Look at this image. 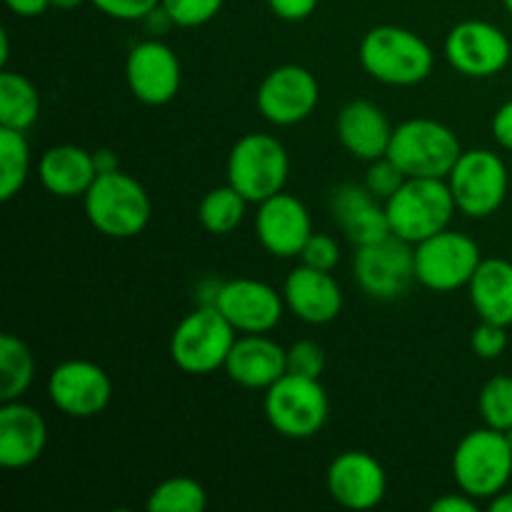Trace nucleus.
<instances>
[{
  "label": "nucleus",
  "mask_w": 512,
  "mask_h": 512,
  "mask_svg": "<svg viewBox=\"0 0 512 512\" xmlns=\"http://www.w3.org/2000/svg\"><path fill=\"white\" fill-rule=\"evenodd\" d=\"M360 65L373 80L395 88L418 85L433 73V48L418 33L400 25H378L360 40Z\"/></svg>",
  "instance_id": "nucleus-1"
},
{
  "label": "nucleus",
  "mask_w": 512,
  "mask_h": 512,
  "mask_svg": "<svg viewBox=\"0 0 512 512\" xmlns=\"http://www.w3.org/2000/svg\"><path fill=\"white\" fill-rule=\"evenodd\" d=\"M90 225L105 238L128 240L143 233L153 215L148 190L123 170L100 173L83 195Z\"/></svg>",
  "instance_id": "nucleus-2"
},
{
  "label": "nucleus",
  "mask_w": 512,
  "mask_h": 512,
  "mask_svg": "<svg viewBox=\"0 0 512 512\" xmlns=\"http://www.w3.org/2000/svg\"><path fill=\"white\" fill-rule=\"evenodd\" d=\"M455 210L445 178H408L385 200L390 233L413 245L448 228Z\"/></svg>",
  "instance_id": "nucleus-3"
},
{
  "label": "nucleus",
  "mask_w": 512,
  "mask_h": 512,
  "mask_svg": "<svg viewBox=\"0 0 512 512\" xmlns=\"http://www.w3.org/2000/svg\"><path fill=\"white\" fill-rule=\"evenodd\" d=\"M463 155V145L440 120L410 118L393 130L388 158L405 173V178H448Z\"/></svg>",
  "instance_id": "nucleus-4"
},
{
  "label": "nucleus",
  "mask_w": 512,
  "mask_h": 512,
  "mask_svg": "<svg viewBox=\"0 0 512 512\" xmlns=\"http://www.w3.org/2000/svg\"><path fill=\"white\" fill-rule=\"evenodd\" d=\"M238 330L225 320L213 303H205L185 315L170 335V358L183 373L210 375L225 368Z\"/></svg>",
  "instance_id": "nucleus-5"
},
{
  "label": "nucleus",
  "mask_w": 512,
  "mask_h": 512,
  "mask_svg": "<svg viewBox=\"0 0 512 512\" xmlns=\"http://www.w3.org/2000/svg\"><path fill=\"white\" fill-rule=\"evenodd\" d=\"M453 478L475 500H493L512 478V448L503 430L478 428L453 453Z\"/></svg>",
  "instance_id": "nucleus-6"
},
{
  "label": "nucleus",
  "mask_w": 512,
  "mask_h": 512,
  "mask_svg": "<svg viewBox=\"0 0 512 512\" xmlns=\"http://www.w3.org/2000/svg\"><path fill=\"white\" fill-rule=\"evenodd\" d=\"M290 175V158L278 138L265 133H248L230 148L228 183L248 203H263L283 193Z\"/></svg>",
  "instance_id": "nucleus-7"
},
{
  "label": "nucleus",
  "mask_w": 512,
  "mask_h": 512,
  "mask_svg": "<svg viewBox=\"0 0 512 512\" xmlns=\"http://www.w3.org/2000/svg\"><path fill=\"white\" fill-rule=\"evenodd\" d=\"M328 415L330 400L320 378L285 373L265 390V418L283 438H315L328 423Z\"/></svg>",
  "instance_id": "nucleus-8"
},
{
  "label": "nucleus",
  "mask_w": 512,
  "mask_h": 512,
  "mask_svg": "<svg viewBox=\"0 0 512 512\" xmlns=\"http://www.w3.org/2000/svg\"><path fill=\"white\" fill-rule=\"evenodd\" d=\"M445 180H448L458 210L468 218H488L498 213L510 185L505 160L485 148L463 150Z\"/></svg>",
  "instance_id": "nucleus-9"
},
{
  "label": "nucleus",
  "mask_w": 512,
  "mask_h": 512,
  "mask_svg": "<svg viewBox=\"0 0 512 512\" xmlns=\"http://www.w3.org/2000/svg\"><path fill=\"white\" fill-rule=\"evenodd\" d=\"M483 263L473 238L445 228L415 245V280L433 293H453L468 288L470 278Z\"/></svg>",
  "instance_id": "nucleus-10"
},
{
  "label": "nucleus",
  "mask_w": 512,
  "mask_h": 512,
  "mask_svg": "<svg viewBox=\"0 0 512 512\" xmlns=\"http://www.w3.org/2000/svg\"><path fill=\"white\" fill-rule=\"evenodd\" d=\"M355 283L375 300L403 298L415 280V245L398 235L358 245L353 258Z\"/></svg>",
  "instance_id": "nucleus-11"
},
{
  "label": "nucleus",
  "mask_w": 512,
  "mask_h": 512,
  "mask_svg": "<svg viewBox=\"0 0 512 512\" xmlns=\"http://www.w3.org/2000/svg\"><path fill=\"white\" fill-rule=\"evenodd\" d=\"M510 38L488 20H463L445 38V58L465 78H493L510 63Z\"/></svg>",
  "instance_id": "nucleus-12"
},
{
  "label": "nucleus",
  "mask_w": 512,
  "mask_h": 512,
  "mask_svg": "<svg viewBox=\"0 0 512 512\" xmlns=\"http://www.w3.org/2000/svg\"><path fill=\"white\" fill-rule=\"evenodd\" d=\"M260 115L268 123L288 128V125L303 123L305 118L313 115V110L320 103V85L318 78L303 65H280L270 70L258 88Z\"/></svg>",
  "instance_id": "nucleus-13"
},
{
  "label": "nucleus",
  "mask_w": 512,
  "mask_h": 512,
  "mask_svg": "<svg viewBox=\"0 0 512 512\" xmlns=\"http://www.w3.org/2000/svg\"><path fill=\"white\" fill-rule=\"evenodd\" d=\"M48 398L68 418L88 420L105 413L113 398V383L98 363L65 360L50 373Z\"/></svg>",
  "instance_id": "nucleus-14"
},
{
  "label": "nucleus",
  "mask_w": 512,
  "mask_h": 512,
  "mask_svg": "<svg viewBox=\"0 0 512 512\" xmlns=\"http://www.w3.org/2000/svg\"><path fill=\"white\" fill-rule=\"evenodd\" d=\"M210 303L238 333H270L285 310L283 293L255 278H235L215 288Z\"/></svg>",
  "instance_id": "nucleus-15"
},
{
  "label": "nucleus",
  "mask_w": 512,
  "mask_h": 512,
  "mask_svg": "<svg viewBox=\"0 0 512 512\" xmlns=\"http://www.w3.org/2000/svg\"><path fill=\"white\" fill-rule=\"evenodd\" d=\"M125 80L135 100L145 105H168L180 93L183 70L170 45L150 38L133 45L125 63Z\"/></svg>",
  "instance_id": "nucleus-16"
},
{
  "label": "nucleus",
  "mask_w": 512,
  "mask_h": 512,
  "mask_svg": "<svg viewBox=\"0 0 512 512\" xmlns=\"http://www.w3.org/2000/svg\"><path fill=\"white\" fill-rule=\"evenodd\" d=\"M325 483L335 503L363 512L383 503L388 475L380 460L365 450H345L338 458H333Z\"/></svg>",
  "instance_id": "nucleus-17"
},
{
  "label": "nucleus",
  "mask_w": 512,
  "mask_h": 512,
  "mask_svg": "<svg viewBox=\"0 0 512 512\" xmlns=\"http://www.w3.org/2000/svg\"><path fill=\"white\" fill-rule=\"evenodd\" d=\"M255 233L260 245L275 258H300L305 243L313 235V218L303 200L283 190L258 203Z\"/></svg>",
  "instance_id": "nucleus-18"
},
{
  "label": "nucleus",
  "mask_w": 512,
  "mask_h": 512,
  "mask_svg": "<svg viewBox=\"0 0 512 512\" xmlns=\"http://www.w3.org/2000/svg\"><path fill=\"white\" fill-rule=\"evenodd\" d=\"M48 445V423L33 405L5 400L0 408V465L23 470L38 463Z\"/></svg>",
  "instance_id": "nucleus-19"
},
{
  "label": "nucleus",
  "mask_w": 512,
  "mask_h": 512,
  "mask_svg": "<svg viewBox=\"0 0 512 512\" xmlns=\"http://www.w3.org/2000/svg\"><path fill=\"white\" fill-rule=\"evenodd\" d=\"M285 308L308 325H328L343 310V290L328 270L300 265L285 278Z\"/></svg>",
  "instance_id": "nucleus-20"
},
{
  "label": "nucleus",
  "mask_w": 512,
  "mask_h": 512,
  "mask_svg": "<svg viewBox=\"0 0 512 512\" xmlns=\"http://www.w3.org/2000/svg\"><path fill=\"white\" fill-rule=\"evenodd\" d=\"M223 370L243 388L268 390L288 373V348L265 333H243L235 340Z\"/></svg>",
  "instance_id": "nucleus-21"
},
{
  "label": "nucleus",
  "mask_w": 512,
  "mask_h": 512,
  "mask_svg": "<svg viewBox=\"0 0 512 512\" xmlns=\"http://www.w3.org/2000/svg\"><path fill=\"white\" fill-rule=\"evenodd\" d=\"M330 213L335 223L343 228L345 238L355 243V248L393 235L385 203L380 205V198H375L365 185H338L330 195Z\"/></svg>",
  "instance_id": "nucleus-22"
},
{
  "label": "nucleus",
  "mask_w": 512,
  "mask_h": 512,
  "mask_svg": "<svg viewBox=\"0 0 512 512\" xmlns=\"http://www.w3.org/2000/svg\"><path fill=\"white\" fill-rule=\"evenodd\" d=\"M338 140L353 158L373 163V160L388 155L393 125L388 115L370 100H350L338 113Z\"/></svg>",
  "instance_id": "nucleus-23"
},
{
  "label": "nucleus",
  "mask_w": 512,
  "mask_h": 512,
  "mask_svg": "<svg viewBox=\"0 0 512 512\" xmlns=\"http://www.w3.org/2000/svg\"><path fill=\"white\" fill-rule=\"evenodd\" d=\"M40 183L55 198H83L98 178L95 155L80 145H53L40 158Z\"/></svg>",
  "instance_id": "nucleus-24"
},
{
  "label": "nucleus",
  "mask_w": 512,
  "mask_h": 512,
  "mask_svg": "<svg viewBox=\"0 0 512 512\" xmlns=\"http://www.w3.org/2000/svg\"><path fill=\"white\" fill-rule=\"evenodd\" d=\"M470 303L480 320L512 325V263L503 258H483L468 283Z\"/></svg>",
  "instance_id": "nucleus-25"
},
{
  "label": "nucleus",
  "mask_w": 512,
  "mask_h": 512,
  "mask_svg": "<svg viewBox=\"0 0 512 512\" xmlns=\"http://www.w3.org/2000/svg\"><path fill=\"white\" fill-rule=\"evenodd\" d=\"M40 115V93L25 75L0 73V128L28 130Z\"/></svg>",
  "instance_id": "nucleus-26"
},
{
  "label": "nucleus",
  "mask_w": 512,
  "mask_h": 512,
  "mask_svg": "<svg viewBox=\"0 0 512 512\" xmlns=\"http://www.w3.org/2000/svg\"><path fill=\"white\" fill-rule=\"evenodd\" d=\"M35 378V360L28 345L15 335L0 338V400H20Z\"/></svg>",
  "instance_id": "nucleus-27"
},
{
  "label": "nucleus",
  "mask_w": 512,
  "mask_h": 512,
  "mask_svg": "<svg viewBox=\"0 0 512 512\" xmlns=\"http://www.w3.org/2000/svg\"><path fill=\"white\" fill-rule=\"evenodd\" d=\"M248 200L233 188V185H220L208 190L198 205V220L208 233L228 235L243 223Z\"/></svg>",
  "instance_id": "nucleus-28"
},
{
  "label": "nucleus",
  "mask_w": 512,
  "mask_h": 512,
  "mask_svg": "<svg viewBox=\"0 0 512 512\" xmlns=\"http://www.w3.org/2000/svg\"><path fill=\"white\" fill-rule=\"evenodd\" d=\"M30 175V145L23 130L0 128V200L8 203Z\"/></svg>",
  "instance_id": "nucleus-29"
},
{
  "label": "nucleus",
  "mask_w": 512,
  "mask_h": 512,
  "mask_svg": "<svg viewBox=\"0 0 512 512\" xmlns=\"http://www.w3.org/2000/svg\"><path fill=\"white\" fill-rule=\"evenodd\" d=\"M205 508H208V493L203 483L185 475L163 480L148 498L150 512H203Z\"/></svg>",
  "instance_id": "nucleus-30"
},
{
  "label": "nucleus",
  "mask_w": 512,
  "mask_h": 512,
  "mask_svg": "<svg viewBox=\"0 0 512 512\" xmlns=\"http://www.w3.org/2000/svg\"><path fill=\"white\" fill-rule=\"evenodd\" d=\"M480 415L485 425L495 430L512 428V375H495L480 390Z\"/></svg>",
  "instance_id": "nucleus-31"
},
{
  "label": "nucleus",
  "mask_w": 512,
  "mask_h": 512,
  "mask_svg": "<svg viewBox=\"0 0 512 512\" xmlns=\"http://www.w3.org/2000/svg\"><path fill=\"white\" fill-rule=\"evenodd\" d=\"M225 0H160L175 28H200L223 10Z\"/></svg>",
  "instance_id": "nucleus-32"
},
{
  "label": "nucleus",
  "mask_w": 512,
  "mask_h": 512,
  "mask_svg": "<svg viewBox=\"0 0 512 512\" xmlns=\"http://www.w3.org/2000/svg\"><path fill=\"white\" fill-rule=\"evenodd\" d=\"M405 180L408 178H405L403 170H400L388 155H383V158L370 163L368 175H365V188H368L375 198H380L385 203V200H388L390 195L405 183Z\"/></svg>",
  "instance_id": "nucleus-33"
},
{
  "label": "nucleus",
  "mask_w": 512,
  "mask_h": 512,
  "mask_svg": "<svg viewBox=\"0 0 512 512\" xmlns=\"http://www.w3.org/2000/svg\"><path fill=\"white\" fill-rule=\"evenodd\" d=\"M470 348L480 360H498L508 350V328L480 320V325L470 335Z\"/></svg>",
  "instance_id": "nucleus-34"
},
{
  "label": "nucleus",
  "mask_w": 512,
  "mask_h": 512,
  "mask_svg": "<svg viewBox=\"0 0 512 512\" xmlns=\"http://www.w3.org/2000/svg\"><path fill=\"white\" fill-rule=\"evenodd\" d=\"M325 370V353L315 340H298L288 348V373L320 378Z\"/></svg>",
  "instance_id": "nucleus-35"
},
{
  "label": "nucleus",
  "mask_w": 512,
  "mask_h": 512,
  "mask_svg": "<svg viewBox=\"0 0 512 512\" xmlns=\"http://www.w3.org/2000/svg\"><path fill=\"white\" fill-rule=\"evenodd\" d=\"M300 260L303 265H310V268H318V270H328L333 273L340 263V245L333 235H325V233H313L305 243L303 253H300Z\"/></svg>",
  "instance_id": "nucleus-36"
},
{
  "label": "nucleus",
  "mask_w": 512,
  "mask_h": 512,
  "mask_svg": "<svg viewBox=\"0 0 512 512\" xmlns=\"http://www.w3.org/2000/svg\"><path fill=\"white\" fill-rule=\"evenodd\" d=\"M88 3L103 15H108V18L138 23V20H145V15L158 8L160 0H88Z\"/></svg>",
  "instance_id": "nucleus-37"
},
{
  "label": "nucleus",
  "mask_w": 512,
  "mask_h": 512,
  "mask_svg": "<svg viewBox=\"0 0 512 512\" xmlns=\"http://www.w3.org/2000/svg\"><path fill=\"white\" fill-rule=\"evenodd\" d=\"M320 0H268V8L273 10L275 18L288 20V23H300L310 18L318 10Z\"/></svg>",
  "instance_id": "nucleus-38"
},
{
  "label": "nucleus",
  "mask_w": 512,
  "mask_h": 512,
  "mask_svg": "<svg viewBox=\"0 0 512 512\" xmlns=\"http://www.w3.org/2000/svg\"><path fill=\"white\" fill-rule=\"evenodd\" d=\"M490 130H493V138L500 148L512 150V100H508V103H503L495 110Z\"/></svg>",
  "instance_id": "nucleus-39"
},
{
  "label": "nucleus",
  "mask_w": 512,
  "mask_h": 512,
  "mask_svg": "<svg viewBox=\"0 0 512 512\" xmlns=\"http://www.w3.org/2000/svg\"><path fill=\"white\" fill-rule=\"evenodd\" d=\"M478 508V500H475L473 495L463 493V490H460V493L443 495V498H438L430 505L433 512H478Z\"/></svg>",
  "instance_id": "nucleus-40"
},
{
  "label": "nucleus",
  "mask_w": 512,
  "mask_h": 512,
  "mask_svg": "<svg viewBox=\"0 0 512 512\" xmlns=\"http://www.w3.org/2000/svg\"><path fill=\"white\" fill-rule=\"evenodd\" d=\"M5 5H8L10 13H15L18 18H38L45 10L53 8L50 0H5Z\"/></svg>",
  "instance_id": "nucleus-41"
},
{
  "label": "nucleus",
  "mask_w": 512,
  "mask_h": 512,
  "mask_svg": "<svg viewBox=\"0 0 512 512\" xmlns=\"http://www.w3.org/2000/svg\"><path fill=\"white\" fill-rule=\"evenodd\" d=\"M143 23L148 25V30H150V33H153V35H163V33H168L170 28H175L173 18H170V15L165 13L163 5H158V8H155L153 13L145 15Z\"/></svg>",
  "instance_id": "nucleus-42"
},
{
  "label": "nucleus",
  "mask_w": 512,
  "mask_h": 512,
  "mask_svg": "<svg viewBox=\"0 0 512 512\" xmlns=\"http://www.w3.org/2000/svg\"><path fill=\"white\" fill-rule=\"evenodd\" d=\"M95 168H98V175L100 173H113V170H120V163L118 158H115L113 150L103 148V150H95Z\"/></svg>",
  "instance_id": "nucleus-43"
},
{
  "label": "nucleus",
  "mask_w": 512,
  "mask_h": 512,
  "mask_svg": "<svg viewBox=\"0 0 512 512\" xmlns=\"http://www.w3.org/2000/svg\"><path fill=\"white\" fill-rule=\"evenodd\" d=\"M490 510L493 512H512V490H503L490 500Z\"/></svg>",
  "instance_id": "nucleus-44"
},
{
  "label": "nucleus",
  "mask_w": 512,
  "mask_h": 512,
  "mask_svg": "<svg viewBox=\"0 0 512 512\" xmlns=\"http://www.w3.org/2000/svg\"><path fill=\"white\" fill-rule=\"evenodd\" d=\"M83 3H88V0H50V5H53V8H60V10H75V8H80Z\"/></svg>",
  "instance_id": "nucleus-45"
},
{
  "label": "nucleus",
  "mask_w": 512,
  "mask_h": 512,
  "mask_svg": "<svg viewBox=\"0 0 512 512\" xmlns=\"http://www.w3.org/2000/svg\"><path fill=\"white\" fill-rule=\"evenodd\" d=\"M0 38H3V50H0V65H8V58H10V43H8V30H3L0 33Z\"/></svg>",
  "instance_id": "nucleus-46"
},
{
  "label": "nucleus",
  "mask_w": 512,
  "mask_h": 512,
  "mask_svg": "<svg viewBox=\"0 0 512 512\" xmlns=\"http://www.w3.org/2000/svg\"><path fill=\"white\" fill-rule=\"evenodd\" d=\"M503 5H505V10L512 15V0H503Z\"/></svg>",
  "instance_id": "nucleus-47"
},
{
  "label": "nucleus",
  "mask_w": 512,
  "mask_h": 512,
  "mask_svg": "<svg viewBox=\"0 0 512 512\" xmlns=\"http://www.w3.org/2000/svg\"><path fill=\"white\" fill-rule=\"evenodd\" d=\"M505 438H508V443H510V448H512V428L505 430Z\"/></svg>",
  "instance_id": "nucleus-48"
}]
</instances>
